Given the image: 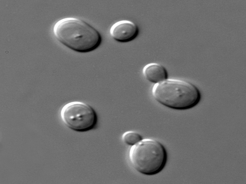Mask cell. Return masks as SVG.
Returning <instances> with one entry per match:
<instances>
[{"label":"cell","instance_id":"1","mask_svg":"<svg viewBox=\"0 0 246 184\" xmlns=\"http://www.w3.org/2000/svg\"><path fill=\"white\" fill-rule=\"evenodd\" d=\"M53 33L58 41L74 51L86 53L97 48L101 36L93 27L77 18L67 17L57 22Z\"/></svg>","mask_w":246,"mask_h":184},{"label":"cell","instance_id":"2","mask_svg":"<svg viewBox=\"0 0 246 184\" xmlns=\"http://www.w3.org/2000/svg\"><path fill=\"white\" fill-rule=\"evenodd\" d=\"M151 94L159 103L166 107L184 110L197 105L201 98L199 89L192 83L179 79H166L155 84Z\"/></svg>","mask_w":246,"mask_h":184},{"label":"cell","instance_id":"3","mask_svg":"<svg viewBox=\"0 0 246 184\" xmlns=\"http://www.w3.org/2000/svg\"><path fill=\"white\" fill-rule=\"evenodd\" d=\"M129 159L133 168L143 174L151 175L160 172L167 163V154L164 145L157 140L145 139L132 146Z\"/></svg>","mask_w":246,"mask_h":184},{"label":"cell","instance_id":"4","mask_svg":"<svg viewBox=\"0 0 246 184\" xmlns=\"http://www.w3.org/2000/svg\"><path fill=\"white\" fill-rule=\"evenodd\" d=\"M61 116L67 127L78 132L92 129L97 121V113L94 109L80 101L72 102L65 104L61 109Z\"/></svg>","mask_w":246,"mask_h":184},{"label":"cell","instance_id":"5","mask_svg":"<svg viewBox=\"0 0 246 184\" xmlns=\"http://www.w3.org/2000/svg\"><path fill=\"white\" fill-rule=\"evenodd\" d=\"M139 28L132 21L127 20L118 21L113 24L110 30V35L116 41L127 42L135 39L138 34Z\"/></svg>","mask_w":246,"mask_h":184},{"label":"cell","instance_id":"6","mask_svg":"<svg viewBox=\"0 0 246 184\" xmlns=\"http://www.w3.org/2000/svg\"><path fill=\"white\" fill-rule=\"evenodd\" d=\"M142 73L147 80L155 84L167 79L168 76L165 68L160 64L156 63L145 65L142 69Z\"/></svg>","mask_w":246,"mask_h":184},{"label":"cell","instance_id":"7","mask_svg":"<svg viewBox=\"0 0 246 184\" xmlns=\"http://www.w3.org/2000/svg\"><path fill=\"white\" fill-rule=\"evenodd\" d=\"M123 142L129 145L133 146L142 140V137L138 133L133 131L125 132L122 135Z\"/></svg>","mask_w":246,"mask_h":184}]
</instances>
